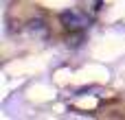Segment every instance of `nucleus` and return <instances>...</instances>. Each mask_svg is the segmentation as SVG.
Here are the masks:
<instances>
[{"label":"nucleus","instance_id":"nucleus-2","mask_svg":"<svg viewBox=\"0 0 125 120\" xmlns=\"http://www.w3.org/2000/svg\"><path fill=\"white\" fill-rule=\"evenodd\" d=\"M26 28H29V33L31 35H35V37H46V33H48V28H46V22L44 20H31L29 24H26Z\"/></svg>","mask_w":125,"mask_h":120},{"label":"nucleus","instance_id":"nucleus-1","mask_svg":"<svg viewBox=\"0 0 125 120\" xmlns=\"http://www.w3.org/2000/svg\"><path fill=\"white\" fill-rule=\"evenodd\" d=\"M59 22H62V26H64L66 31H70V33H75V31H83V28L88 26V17L81 15L79 11H73V9L62 11V13H59Z\"/></svg>","mask_w":125,"mask_h":120}]
</instances>
